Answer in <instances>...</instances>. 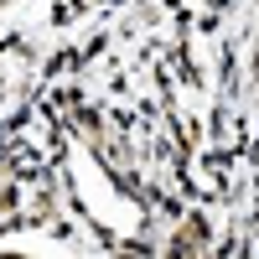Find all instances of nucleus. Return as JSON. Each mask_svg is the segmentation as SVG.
Masks as SVG:
<instances>
[]
</instances>
